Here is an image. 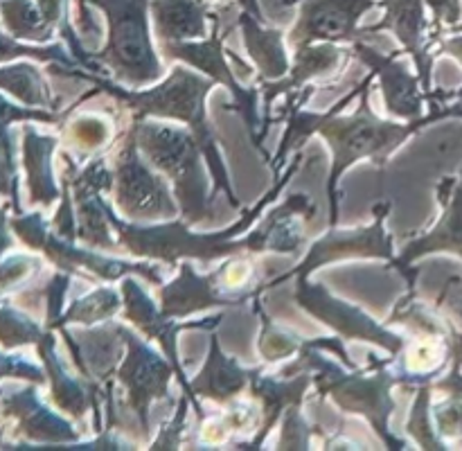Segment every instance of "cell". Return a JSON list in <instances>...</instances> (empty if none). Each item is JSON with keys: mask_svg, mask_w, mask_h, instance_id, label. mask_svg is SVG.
Listing matches in <instances>:
<instances>
[{"mask_svg": "<svg viewBox=\"0 0 462 451\" xmlns=\"http://www.w3.org/2000/svg\"><path fill=\"white\" fill-rule=\"evenodd\" d=\"M374 81V72H368L365 79L356 88H352L341 102L334 104L325 113L302 111V104L314 95V88H307V93L298 90L287 95V104L271 120L287 122V131L282 135L278 153L271 158V171L273 176H280L287 167L291 152H300L302 144L319 133L325 143L329 144L332 152V165H329V180H328V198H329V228L338 224V183L343 174L350 170L355 162L370 158L374 165L386 167L395 149H400L413 133H418L422 126H429L431 122L442 120V117L460 115L462 117V95L458 102L436 104L429 115L411 122L383 120L374 115L370 108V86Z\"/></svg>", "mask_w": 462, "mask_h": 451, "instance_id": "cell-1", "label": "cell"}, {"mask_svg": "<svg viewBox=\"0 0 462 451\" xmlns=\"http://www.w3.org/2000/svg\"><path fill=\"white\" fill-rule=\"evenodd\" d=\"M84 79L95 84V88L102 90V93L117 99L131 113V120L158 117V120H174L179 124L188 126L194 138H197L203 156H206L215 189L228 197V203L235 210H244L242 201H239L237 192L233 188V180H230L226 158L219 147V138H217L215 129L208 122L206 99L219 86L215 79L189 66H176L174 70L167 72V77H162L161 84L149 90L126 88V86L108 79L99 72L86 70Z\"/></svg>", "mask_w": 462, "mask_h": 451, "instance_id": "cell-2", "label": "cell"}, {"mask_svg": "<svg viewBox=\"0 0 462 451\" xmlns=\"http://www.w3.org/2000/svg\"><path fill=\"white\" fill-rule=\"evenodd\" d=\"M300 161L302 153L298 152L296 158L289 162V167H284V174L275 176V183L271 185L269 192L251 210H242V219L237 224L217 230V233H194L192 226L185 224L180 216L156 221V224H134V221L120 219L111 206H108V221H111L113 233H116L122 251L140 257V260H156L174 266L183 260L212 262L255 253V244H253L248 230L260 219L264 207L273 203V198L287 188L289 180L300 167Z\"/></svg>", "mask_w": 462, "mask_h": 451, "instance_id": "cell-3", "label": "cell"}, {"mask_svg": "<svg viewBox=\"0 0 462 451\" xmlns=\"http://www.w3.org/2000/svg\"><path fill=\"white\" fill-rule=\"evenodd\" d=\"M300 359L284 368V377L296 374L298 370H307L311 373V379L319 386V392L323 397H332L334 404L350 415H361L370 422L383 445L388 449H402L406 446L404 440L395 437L391 433V418L395 413V400L391 397L393 386H400V377L397 370L391 368V361H374L370 354L373 364L368 370L347 368L346 364L338 365L334 361L325 359L323 350L311 345L310 341H302Z\"/></svg>", "mask_w": 462, "mask_h": 451, "instance_id": "cell-4", "label": "cell"}, {"mask_svg": "<svg viewBox=\"0 0 462 451\" xmlns=\"http://www.w3.org/2000/svg\"><path fill=\"white\" fill-rule=\"evenodd\" d=\"M140 153L171 183L180 219L199 226L212 216V174L197 138L188 126L165 124L158 117L131 120Z\"/></svg>", "mask_w": 462, "mask_h": 451, "instance_id": "cell-5", "label": "cell"}, {"mask_svg": "<svg viewBox=\"0 0 462 451\" xmlns=\"http://www.w3.org/2000/svg\"><path fill=\"white\" fill-rule=\"evenodd\" d=\"M152 0H88L106 18V43L93 59L126 88L152 86L165 77L152 41Z\"/></svg>", "mask_w": 462, "mask_h": 451, "instance_id": "cell-6", "label": "cell"}, {"mask_svg": "<svg viewBox=\"0 0 462 451\" xmlns=\"http://www.w3.org/2000/svg\"><path fill=\"white\" fill-rule=\"evenodd\" d=\"M113 171V201L117 212L134 224H156L180 216L179 201L170 180L153 170L147 158L140 153L134 126H129L125 138L108 161Z\"/></svg>", "mask_w": 462, "mask_h": 451, "instance_id": "cell-7", "label": "cell"}, {"mask_svg": "<svg viewBox=\"0 0 462 451\" xmlns=\"http://www.w3.org/2000/svg\"><path fill=\"white\" fill-rule=\"evenodd\" d=\"M126 347L125 359L117 364L116 382L125 391L126 406L138 419L140 436H152V406L170 400V382L176 377V368L165 354H158L147 338H140L134 329L116 325Z\"/></svg>", "mask_w": 462, "mask_h": 451, "instance_id": "cell-8", "label": "cell"}, {"mask_svg": "<svg viewBox=\"0 0 462 451\" xmlns=\"http://www.w3.org/2000/svg\"><path fill=\"white\" fill-rule=\"evenodd\" d=\"M391 212V203L382 201L373 207V221L364 228H343L337 230L334 226L328 235L316 239L310 248H307L305 257L300 264L293 271L280 275L273 282L264 284V287L255 289V296H260L264 289L275 287V284L284 282L289 278H310L316 269L320 266L334 264V262H346V260H388L395 257L393 251L391 235L386 233V219ZM253 296V298H255Z\"/></svg>", "mask_w": 462, "mask_h": 451, "instance_id": "cell-9", "label": "cell"}, {"mask_svg": "<svg viewBox=\"0 0 462 451\" xmlns=\"http://www.w3.org/2000/svg\"><path fill=\"white\" fill-rule=\"evenodd\" d=\"M224 32H221V16L215 12L212 16L210 34L201 41H183V43H158V50L165 54L167 59L185 63V66L194 68V70L203 72L206 77L215 79L217 84L230 90L235 99V111L244 117L248 131L253 135V144H257V135L262 143V129L260 122V88H246L239 84L235 68L228 63L230 54L224 50Z\"/></svg>", "mask_w": 462, "mask_h": 451, "instance_id": "cell-10", "label": "cell"}, {"mask_svg": "<svg viewBox=\"0 0 462 451\" xmlns=\"http://www.w3.org/2000/svg\"><path fill=\"white\" fill-rule=\"evenodd\" d=\"M298 305L314 316L316 320L332 327L343 341H364L379 345L382 350L391 352L393 356L400 354L406 347L404 338L388 329L386 325L377 323L370 314H365L361 307L350 305L334 296L325 284L310 282V278H296V293H293Z\"/></svg>", "mask_w": 462, "mask_h": 451, "instance_id": "cell-11", "label": "cell"}, {"mask_svg": "<svg viewBox=\"0 0 462 451\" xmlns=\"http://www.w3.org/2000/svg\"><path fill=\"white\" fill-rule=\"evenodd\" d=\"M280 5H298V18L287 34L289 48L298 50L323 41L347 45L368 41L359 21L379 7V0H280Z\"/></svg>", "mask_w": 462, "mask_h": 451, "instance_id": "cell-12", "label": "cell"}, {"mask_svg": "<svg viewBox=\"0 0 462 451\" xmlns=\"http://www.w3.org/2000/svg\"><path fill=\"white\" fill-rule=\"evenodd\" d=\"M106 156L97 158L84 170H77L66 156V185L72 189V207H75L77 239L95 251L116 253L120 248L117 237H113V226L108 221V203L102 198V192H111L113 171L106 165Z\"/></svg>", "mask_w": 462, "mask_h": 451, "instance_id": "cell-13", "label": "cell"}, {"mask_svg": "<svg viewBox=\"0 0 462 451\" xmlns=\"http://www.w3.org/2000/svg\"><path fill=\"white\" fill-rule=\"evenodd\" d=\"M120 293H122V307H125V320L134 325L138 332H143V336L147 341H153L156 345H161L162 354L171 361V365L176 368V382H179L183 395L189 397V401L194 404L192 386H189V379L185 374L183 364H180L179 347H176V338L183 329H215L221 323L224 316H212V318L203 320H188V323H179L176 318H167L161 311V307L152 300V296L147 293V289L134 278V275H126L120 280Z\"/></svg>", "mask_w": 462, "mask_h": 451, "instance_id": "cell-14", "label": "cell"}, {"mask_svg": "<svg viewBox=\"0 0 462 451\" xmlns=\"http://www.w3.org/2000/svg\"><path fill=\"white\" fill-rule=\"evenodd\" d=\"M18 230L23 233V239H25L30 246L43 248L50 255V260L59 266L61 271H86V275H97L104 282H120L126 275H140L147 282L161 287L162 275L161 269L153 264H144V262H126L117 260V257L106 255V253H95L86 251V248H75L70 239H57V235L45 233L43 224H41L39 215H32V219L27 224H18Z\"/></svg>", "mask_w": 462, "mask_h": 451, "instance_id": "cell-15", "label": "cell"}, {"mask_svg": "<svg viewBox=\"0 0 462 451\" xmlns=\"http://www.w3.org/2000/svg\"><path fill=\"white\" fill-rule=\"evenodd\" d=\"M438 201L442 206V216L429 233L422 237L406 244L391 260L393 269L400 271L409 287L413 289L415 273L413 264L422 257L433 255V253H454L462 257V174L458 179H442L438 185Z\"/></svg>", "mask_w": 462, "mask_h": 451, "instance_id": "cell-16", "label": "cell"}, {"mask_svg": "<svg viewBox=\"0 0 462 451\" xmlns=\"http://www.w3.org/2000/svg\"><path fill=\"white\" fill-rule=\"evenodd\" d=\"M379 7L386 9L383 18L374 25L364 27L365 34H377V32H391L400 41L402 50L411 54L418 77L422 81V90L427 93V99L431 97V68L433 54L431 45L436 41V34L431 32V23L427 21L424 14V0H379Z\"/></svg>", "mask_w": 462, "mask_h": 451, "instance_id": "cell-17", "label": "cell"}, {"mask_svg": "<svg viewBox=\"0 0 462 451\" xmlns=\"http://www.w3.org/2000/svg\"><path fill=\"white\" fill-rule=\"evenodd\" d=\"M404 50H397L393 54H382L377 48L368 45L365 41L352 45V54L359 59L364 66L374 72V79H379V88H382L383 104H386L388 115L395 120H420L424 117V97L427 93L422 90V81L420 77H413L397 57Z\"/></svg>", "mask_w": 462, "mask_h": 451, "instance_id": "cell-18", "label": "cell"}, {"mask_svg": "<svg viewBox=\"0 0 462 451\" xmlns=\"http://www.w3.org/2000/svg\"><path fill=\"white\" fill-rule=\"evenodd\" d=\"M253 300L248 293L226 296L219 282V271L215 273H197L192 262L183 260L179 264V275L171 282L161 284V311L167 318H188V316L206 311L210 307H239Z\"/></svg>", "mask_w": 462, "mask_h": 451, "instance_id": "cell-19", "label": "cell"}, {"mask_svg": "<svg viewBox=\"0 0 462 451\" xmlns=\"http://www.w3.org/2000/svg\"><path fill=\"white\" fill-rule=\"evenodd\" d=\"M257 370L260 368H244L237 359L226 354L221 350V341L217 336V332L210 329V347H208L206 364L189 379V386H192L194 395V409L203 415L197 397L210 400L215 404H233V401H237L244 392H248Z\"/></svg>", "mask_w": 462, "mask_h": 451, "instance_id": "cell-20", "label": "cell"}, {"mask_svg": "<svg viewBox=\"0 0 462 451\" xmlns=\"http://www.w3.org/2000/svg\"><path fill=\"white\" fill-rule=\"evenodd\" d=\"M346 50L338 48V43H329V41H323V43H311L305 45V48L293 50L291 66H289V72L278 81H260V95L264 97L262 102V108H264L266 117H269L271 106L278 97H287V95L298 93V90L305 88L311 79L323 75H332V72H338L346 63Z\"/></svg>", "mask_w": 462, "mask_h": 451, "instance_id": "cell-21", "label": "cell"}, {"mask_svg": "<svg viewBox=\"0 0 462 451\" xmlns=\"http://www.w3.org/2000/svg\"><path fill=\"white\" fill-rule=\"evenodd\" d=\"M149 14L158 43L206 39L215 16L210 0H152Z\"/></svg>", "mask_w": 462, "mask_h": 451, "instance_id": "cell-22", "label": "cell"}, {"mask_svg": "<svg viewBox=\"0 0 462 451\" xmlns=\"http://www.w3.org/2000/svg\"><path fill=\"white\" fill-rule=\"evenodd\" d=\"M316 206L305 194H291L284 203L262 219L255 230H251L255 253H296L300 251L305 235L300 228V216L311 219Z\"/></svg>", "mask_w": 462, "mask_h": 451, "instance_id": "cell-23", "label": "cell"}, {"mask_svg": "<svg viewBox=\"0 0 462 451\" xmlns=\"http://www.w3.org/2000/svg\"><path fill=\"white\" fill-rule=\"evenodd\" d=\"M311 383H314V379H311V373H307V370H298L296 374H289V379L266 377V374H262V368L257 370L251 382V388H248V395L262 406V418L257 437L248 442V446L257 449V446L264 445V440L273 431L275 422L282 418L284 410L293 404H302V397H305L307 388Z\"/></svg>", "mask_w": 462, "mask_h": 451, "instance_id": "cell-24", "label": "cell"}, {"mask_svg": "<svg viewBox=\"0 0 462 451\" xmlns=\"http://www.w3.org/2000/svg\"><path fill=\"white\" fill-rule=\"evenodd\" d=\"M239 27L244 34L248 57L253 59L257 68V81H278L289 72V54H287V36L278 27H266L264 21H257L255 16L246 12H239Z\"/></svg>", "mask_w": 462, "mask_h": 451, "instance_id": "cell-25", "label": "cell"}, {"mask_svg": "<svg viewBox=\"0 0 462 451\" xmlns=\"http://www.w3.org/2000/svg\"><path fill=\"white\" fill-rule=\"evenodd\" d=\"M52 138H41L34 131H25V149H27V167H30V188L32 201H39L50 206L59 197V189L54 185L52 170H50V153L54 152Z\"/></svg>", "mask_w": 462, "mask_h": 451, "instance_id": "cell-26", "label": "cell"}, {"mask_svg": "<svg viewBox=\"0 0 462 451\" xmlns=\"http://www.w3.org/2000/svg\"><path fill=\"white\" fill-rule=\"evenodd\" d=\"M122 309V293L111 287H97L88 296L79 298L68 307L66 314L54 323V327H61L66 323L97 325L111 320Z\"/></svg>", "mask_w": 462, "mask_h": 451, "instance_id": "cell-27", "label": "cell"}, {"mask_svg": "<svg viewBox=\"0 0 462 451\" xmlns=\"http://www.w3.org/2000/svg\"><path fill=\"white\" fill-rule=\"evenodd\" d=\"M3 16L9 30L23 39H36L45 41L50 39L54 27L45 21L43 12L39 5L32 0H5L3 3Z\"/></svg>", "mask_w": 462, "mask_h": 451, "instance_id": "cell-28", "label": "cell"}, {"mask_svg": "<svg viewBox=\"0 0 462 451\" xmlns=\"http://www.w3.org/2000/svg\"><path fill=\"white\" fill-rule=\"evenodd\" d=\"M253 302H255V309L262 318V332L260 338H257V350H260L262 359H264L266 364H275V361L298 354L302 347V338L293 336L287 329L278 327V325L262 311L260 296L253 298Z\"/></svg>", "mask_w": 462, "mask_h": 451, "instance_id": "cell-29", "label": "cell"}, {"mask_svg": "<svg viewBox=\"0 0 462 451\" xmlns=\"http://www.w3.org/2000/svg\"><path fill=\"white\" fill-rule=\"evenodd\" d=\"M406 431L411 437H415L418 446L422 449H442L445 442L438 436L436 424H433L431 413V383H422L418 391V397L411 409V418L406 422Z\"/></svg>", "mask_w": 462, "mask_h": 451, "instance_id": "cell-30", "label": "cell"}, {"mask_svg": "<svg viewBox=\"0 0 462 451\" xmlns=\"http://www.w3.org/2000/svg\"><path fill=\"white\" fill-rule=\"evenodd\" d=\"M68 138L81 149H99L111 138V122L99 113H84L68 124Z\"/></svg>", "mask_w": 462, "mask_h": 451, "instance_id": "cell-31", "label": "cell"}, {"mask_svg": "<svg viewBox=\"0 0 462 451\" xmlns=\"http://www.w3.org/2000/svg\"><path fill=\"white\" fill-rule=\"evenodd\" d=\"M311 428L300 415V404L289 406L282 413V433L278 449H307L311 445Z\"/></svg>", "mask_w": 462, "mask_h": 451, "instance_id": "cell-32", "label": "cell"}, {"mask_svg": "<svg viewBox=\"0 0 462 451\" xmlns=\"http://www.w3.org/2000/svg\"><path fill=\"white\" fill-rule=\"evenodd\" d=\"M433 424L440 437H460L462 436V400L449 395L442 404L433 406Z\"/></svg>", "mask_w": 462, "mask_h": 451, "instance_id": "cell-33", "label": "cell"}, {"mask_svg": "<svg viewBox=\"0 0 462 451\" xmlns=\"http://www.w3.org/2000/svg\"><path fill=\"white\" fill-rule=\"evenodd\" d=\"M188 401H189L188 395H180L179 410H176L174 418H171L170 422L161 428V433H158V440L152 442L149 446H153V449H156V446H170V449H174V446L180 445V433H183L185 415H188Z\"/></svg>", "mask_w": 462, "mask_h": 451, "instance_id": "cell-34", "label": "cell"}, {"mask_svg": "<svg viewBox=\"0 0 462 451\" xmlns=\"http://www.w3.org/2000/svg\"><path fill=\"white\" fill-rule=\"evenodd\" d=\"M429 9L433 14V34L438 39V32L440 27H454L458 25L462 18V3L460 0H424Z\"/></svg>", "mask_w": 462, "mask_h": 451, "instance_id": "cell-35", "label": "cell"}, {"mask_svg": "<svg viewBox=\"0 0 462 451\" xmlns=\"http://www.w3.org/2000/svg\"><path fill=\"white\" fill-rule=\"evenodd\" d=\"M36 5L52 27H63L68 23V0H36Z\"/></svg>", "mask_w": 462, "mask_h": 451, "instance_id": "cell-36", "label": "cell"}, {"mask_svg": "<svg viewBox=\"0 0 462 451\" xmlns=\"http://www.w3.org/2000/svg\"><path fill=\"white\" fill-rule=\"evenodd\" d=\"M77 23H79V30L84 36H99L102 34V30H99V25L95 23L93 14H90V5L88 0H77Z\"/></svg>", "mask_w": 462, "mask_h": 451, "instance_id": "cell-37", "label": "cell"}, {"mask_svg": "<svg viewBox=\"0 0 462 451\" xmlns=\"http://www.w3.org/2000/svg\"><path fill=\"white\" fill-rule=\"evenodd\" d=\"M440 50L442 52L451 54L454 59H458V61L462 63V34H451L449 39H445L440 43Z\"/></svg>", "mask_w": 462, "mask_h": 451, "instance_id": "cell-38", "label": "cell"}, {"mask_svg": "<svg viewBox=\"0 0 462 451\" xmlns=\"http://www.w3.org/2000/svg\"><path fill=\"white\" fill-rule=\"evenodd\" d=\"M239 9L246 14H251V16H255L257 21H264V14H262L260 9V0H237Z\"/></svg>", "mask_w": 462, "mask_h": 451, "instance_id": "cell-39", "label": "cell"}, {"mask_svg": "<svg viewBox=\"0 0 462 451\" xmlns=\"http://www.w3.org/2000/svg\"><path fill=\"white\" fill-rule=\"evenodd\" d=\"M451 34H462V23H458V25H454V27H451Z\"/></svg>", "mask_w": 462, "mask_h": 451, "instance_id": "cell-40", "label": "cell"}, {"mask_svg": "<svg viewBox=\"0 0 462 451\" xmlns=\"http://www.w3.org/2000/svg\"><path fill=\"white\" fill-rule=\"evenodd\" d=\"M210 3H224V5H228L230 0H210Z\"/></svg>", "mask_w": 462, "mask_h": 451, "instance_id": "cell-41", "label": "cell"}]
</instances>
